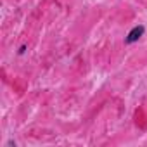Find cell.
I'll return each mask as SVG.
<instances>
[{
  "instance_id": "6da1fadb",
  "label": "cell",
  "mask_w": 147,
  "mask_h": 147,
  "mask_svg": "<svg viewBox=\"0 0 147 147\" xmlns=\"http://www.w3.org/2000/svg\"><path fill=\"white\" fill-rule=\"evenodd\" d=\"M144 31H145L144 26H135V28L126 35V43H133V42H137V40L144 35Z\"/></svg>"
}]
</instances>
